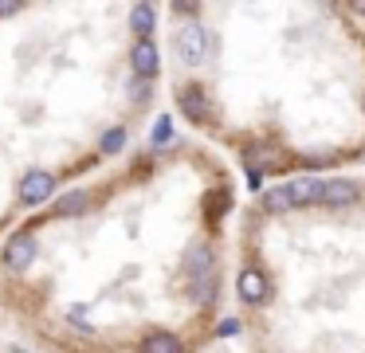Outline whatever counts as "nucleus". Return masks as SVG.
<instances>
[{
  "instance_id": "f257e3e1",
  "label": "nucleus",
  "mask_w": 365,
  "mask_h": 353,
  "mask_svg": "<svg viewBox=\"0 0 365 353\" xmlns=\"http://www.w3.org/2000/svg\"><path fill=\"white\" fill-rule=\"evenodd\" d=\"M51 193H56V177L43 173V169H32L24 180H20V200L24 204H43Z\"/></svg>"
},
{
  "instance_id": "f03ea898",
  "label": "nucleus",
  "mask_w": 365,
  "mask_h": 353,
  "mask_svg": "<svg viewBox=\"0 0 365 353\" xmlns=\"http://www.w3.org/2000/svg\"><path fill=\"white\" fill-rule=\"evenodd\" d=\"M32 259H36V235L16 232L9 240V247H4V263H9L12 271H24V267H32Z\"/></svg>"
},
{
  "instance_id": "7ed1b4c3",
  "label": "nucleus",
  "mask_w": 365,
  "mask_h": 353,
  "mask_svg": "<svg viewBox=\"0 0 365 353\" xmlns=\"http://www.w3.org/2000/svg\"><path fill=\"white\" fill-rule=\"evenodd\" d=\"M130 67H134L138 78H153L161 67V55H158V44L153 39H138L134 51H130Z\"/></svg>"
},
{
  "instance_id": "20e7f679",
  "label": "nucleus",
  "mask_w": 365,
  "mask_h": 353,
  "mask_svg": "<svg viewBox=\"0 0 365 353\" xmlns=\"http://www.w3.org/2000/svg\"><path fill=\"white\" fill-rule=\"evenodd\" d=\"M177 51H181L185 63L205 59V28H200V24H185L181 36H177Z\"/></svg>"
},
{
  "instance_id": "39448f33",
  "label": "nucleus",
  "mask_w": 365,
  "mask_h": 353,
  "mask_svg": "<svg viewBox=\"0 0 365 353\" xmlns=\"http://www.w3.org/2000/svg\"><path fill=\"white\" fill-rule=\"evenodd\" d=\"M177 106H181L192 122H205V118L212 114V106H208V98H205V91H200V86H185V91L177 94Z\"/></svg>"
},
{
  "instance_id": "423d86ee",
  "label": "nucleus",
  "mask_w": 365,
  "mask_h": 353,
  "mask_svg": "<svg viewBox=\"0 0 365 353\" xmlns=\"http://www.w3.org/2000/svg\"><path fill=\"white\" fill-rule=\"evenodd\" d=\"M236 287H240V298H244V302H263V298L271 295L267 279H263V275L255 271V267H247V271L240 275V279H236Z\"/></svg>"
},
{
  "instance_id": "0eeeda50",
  "label": "nucleus",
  "mask_w": 365,
  "mask_h": 353,
  "mask_svg": "<svg viewBox=\"0 0 365 353\" xmlns=\"http://www.w3.org/2000/svg\"><path fill=\"white\" fill-rule=\"evenodd\" d=\"M322 185H326V180H318V177H299V180H291V185H287V193H291L294 204H310V200H318V196H322Z\"/></svg>"
},
{
  "instance_id": "6e6552de",
  "label": "nucleus",
  "mask_w": 365,
  "mask_h": 353,
  "mask_svg": "<svg viewBox=\"0 0 365 353\" xmlns=\"http://www.w3.org/2000/svg\"><path fill=\"white\" fill-rule=\"evenodd\" d=\"M318 200L322 204H349V200H357V185H349V180H326Z\"/></svg>"
},
{
  "instance_id": "1a4fd4ad",
  "label": "nucleus",
  "mask_w": 365,
  "mask_h": 353,
  "mask_svg": "<svg viewBox=\"0 0 365 353\" xmlns=\"http://www.w3.org/2000/svg\"><path fill=\"white\" fill-rule=\"evenodd\" d=\"M130 24H134L138 39H150V31H153V8L150 4H134V8H130Z\"/></svg>"
},
{
  "instance_id": "9d476101",
  "label": "nucleus",
  "mask_w": 365,
  "mask_h": 353,
  "mask_svg": "<svg viewBox=\"0 0 365 353\" xmlns=\"http://www.w3.org/2000/svg\"><path fill=\"white\" fill-rule=\"evenodd\" d=\"M142 353H181V342L173 334H150L142 342Z\"/></svg>"
},
{
  "instance_id": "9b49d317",
  "label": "nucleus",
  "mask_w": 365,
  "mask_h": 353,
  "mask_svg": "<svg viewBox=\"0 0 365 353\" xmlns=\"http://www.w3.org/2000/svg\"><path fill=\"white\" fill-rule=\"evenodd\" d=\"M185 267H189L192 279H200V275H212V255H208V247H192L189 259H185Z\"/></svg>"
},
{
  "instance_id": "f8f14e48",
  "label": "nucleus",
  "mask_w": 365,
  "mask_h": 353,
  "mask_svg": "<svg viewBox=\"0 0 365 353\" xmlns=\"http://www.w3.org/2000/svg\"><path fill=\"white\" fill-rule=\"evenodd\" d=\"M91 196L87 193H67L63 200L56 204V216H79V212H87Z\"/></svg>"
},
{
  "instance_id": "ddd939ff",
  "label": "nucleus",
  "mask_w": 365,
  "mask_h": 353,
  "mask_svg": "<svg viewBox=\"0 0 365 353\" xmlns=\"http://www.w3.org/2000/svg\"><path fill=\"white\" fill-rule=\"evenodd\" d=\"M263 208H267V212H287V208H294V200H291V193H287V185L267 188V193H263Z\"/></svg>"
},
{
  "instance_id": "4468645a",
  "label": "nucleus",
  "mask_w": 365,
  "mask_h": 353,
  "mask_svg": "<svg viewBox=\"0 0 365 353\" xmlns=\"http://www.w3.org/2000/svg\"><path fill=\"white\" fill-rule=\"evenodd\" d=\"M122 145H126V130H110L103 138V153H118Z\"/></svg>"
},
{
  "instance_id": "2eb2a0df",
  "label": "nucleus",
  "mask_w": 365,
  "mask_h": 353,
  "mask_svg": "<svg viewBox=\"0 0 365 353\" xmlns=\"http://www.w3.org/2000/svg\"><path fill=\"white\" fill-rule=\"evenodd\" d=\"M169 138V118H158V126H153V141H165Z\"/></svg>"
},
{
  "instance_id": "dca6fc26",
  "label": "nucleus",
  "mask_w": 365,
  "mask_h": 353,
  "mask_svg": "<svg viewBox=\"0 0 365 353\" xmlns=\"http://www.w3.org/2000/svg\"><path fill=\"white\" fill-rule=\"evenodd\" d=\"M20 12V4H0V20H4V16H16Z\"/></svg>"
}]
</instances>
